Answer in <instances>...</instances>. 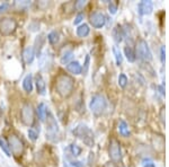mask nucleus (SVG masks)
<instances>
[{
  "label": "nucleus",
  "instance_id": "1",
  "mask_svg": "<svg viewBox=\"0 0 169 167\" xmlns=\"http://www.w3.org/2000/svg\"><path fill=\"white\" fill-rule=\"evenodd\" d=\"M55 89L61 97H69L75 89V80L69 74H61L58 76L55 81Z\"/></svg>",
  "mask_w": 169,
  "mask_h": 167
},
{
  "label": "nucleus",
  "instance_id": "2",
  "mask_svg": "<svg viewBox=\"0 0 169 167\" xmlns=\"http://www.w3.org/2000/svg\"><path fill=\"white\" fill-rule=\"evenodd\" d=\"M73 133L78 137L79 139H81L86 145L89 146V147H91V146L94 145V133L91 132L90 129L88 127H86V125H82V124L78 125L77 129L73 131Z\"/></svg>",
  "mask_w": 169,
  "mask_h": 167
},
{
  "label": "nucleus",
  "instance_id": "3",
  "mask_svg": "<svg viewBox=\"0 0 169 167\" xmlns=\"http://www.w3.org/2000/svg\"><path fill=\"white\" fill-rule=\"evenodd\" d=\"M20 119L25 125L31 127L35 122V111L31 103H25L20 111Z\"/></svg>",
  "mask_w": 169,
  "mask_h": 167
},
{
  "label": "nucleus",
  "instance_id": "4",
  "mask_svg": "<svg viewBox=\"0 0 169 167\" xmlns=\"http://www.w3.org/2000/svg\"><path fill=\"white\" fill-rule=\"evenodd\" d=\"M8 146L10 148V151L13 152V155L22 156L24 154V149H25L24 142L16 134H10L8 137Z\"/></svg>",
  "mask_w": 169,
  "mask_h": 167
},
{
  "label": "nucleus",
  "instance_id": "5",
  "mask_svg": "<svg viewBox=\"0 0 169 167\" xmlns=\"http://www.w3.org/2000/svg\"><path fill=\"white\" fill-rule=\"evenodd\" d=\"M106 108V99L103 95L96 94L93 96V98L90 101V110L91 112L96 115L102 114Z\"/></svg>",
  "mask_w": 169,
  "mask_h": 167
},
{
  "label": "nucleus",
  "instance_id": "6",
  "mask_svg": "<svg viewBox=\"0 0 169 167\" xmlns=\"http://www.w3.org/2000/svg\"><path fill=\"white\" fill-rule=\"evenodd\" d=\"M59 136V127L56 123L55 119L51 113L47 112V121H46V137L50 140L54 141Z\"/></svg>",
  "mask_w": 169,
  "mask_h": 167
},
{
  "label": "nucleus",
  "instance_id": "7",
  "mask_svg": "<svg viewBox=\"0 0 169 167\" xmlns=\"http://www.w3.org/2000/svg\"><path fill=\"white\" fill-rule=\"evenodd\" d=\"M139 59L143 60V61H150L152 59V54L151 51L148 47V43L144 40H139L136 43V54Z\"/></svg>",
  "mask_w": 169,
  "mask_h": 167
},
{
  "label": "nucleus",
  "instance_id": "8",
  "mask_svg": "<svg viewBox=\"0 0 169 167\" xmlns=\"http://www.w3.org/2000/svg\"><path fill=\"white\" fill-rule=\"evenodd\" d=\"M16 27H17V23L15 19L10 18V17H6V18L1 19V22H0V33L5 36L13 34Z\"/></svg>",
  "mask_w": 169,
  "mask_h": 167
},
{
  "label": "nucleus",
  "instance_id": "9",
  "mask_svg": "<svg viewBox=\"0 0 169 167\" xmlns=\"http://www.w3.org/2000/svg\"><path fill=\"white\" fill-rule=\"evenodd\" d=\"M110 157L113 161H119L122 159V151H121V145L116 139L110 140Z\"/></svg>",
  "mask_w": 169,
  "mask_h": 167
},
{
  "label": "nucleus",
  "instance_id": "10",
  "mask_svg": "<svg viewBox=\"0 0 169 167\" xmlns=\"http://www.w3.org/2000/svg\"><path fill=\"white\" fill-rule=\"evenodd\" d=\"M89 23L94 28H102L106 23V16L103 12L95 11L89 17Z\"/></svg>",
  "mask_w": 169,
  "mask_h": 167
},
{
  "label": "nucleus",
  "instance_id": "11",
  "mask_svg": "<svg viewBox=\"0 0 169 167\" xmlns=\"http://www.w3.org/2000/svg\"><path fill=\"white\" fill-rule=\"evenodd\" d=\"M154 9V3L150 0H143L139 3V12L141 15H149Z\"/></svg>",
  "mask_w": 169,
  "mask_h": 167
},
{
  "label": "nucleus",
  "instance_id": "12",
  "mask_svg": "<svg viewBox=\"0 0 169 167\" xmlns=\"http://www.w3.org/2000/svg\"><path fill=\"white\" fill-rule=\"evenodd\" d=\"M34 56H35V51H34V47H27L24 52H23V59H24V62L26 65H31L33 60H34Z\"/></svg>",
  "mask_w": 169,
  "mask_h": 167
},
{
  "label": "nucleus",
  "instance_id": "13",
  "mask_svg": "<svg viewBox=\"0 0 169 167\" xmlns=\"http://www.w3.org/2000/svg\"><path fill=\"white\" fill-rule=\"evenodd\" d=\"M67 70L72 74H80L82 72V67L78 61H71L67 65Z\"/></svg>",
  "mask_w": 169,
  "mask_h": 167
},
{
  "label": "nucleus",
  "instance_id": "14",
  "mask_svg": "<svg viewBox=\"0 0 169 167\" xmlns=\"http://www.w3.org/2000/svg\"><path fill=\"white\" fill-rule=\"evenodd\" d=\"M35 84H36V89H37V93L40 95H44L45 94V83H44V79L41 74H37L36 78H35Z\"/></svg>",
  "mask_w": 169,
  "mask_h": 167
},
{
  "label": "nucleus",
  "instance_id": "15",
  "mask_svg": "<svg viewBox=\"0 0 169 167\" xmlns=\"http://www.w3.org/2000/svg\"><path fill=\"white\" fill-rule=\"evenodd\" d=\"M23 88L25 90L26 93H31L32 90H33V77H32V74H27L25 78H24V80H23Z\"/></svg>",
  "mask_w": 169,
  "mask_h": 167
},
{
  "label": "nucleus",
  "instance_id": "16",
  "mask_svg": "<svg viewBox=\"0 0 169 167\" xmlns=\"http://www.w3.org/2000/svg\"><path fill=\"white\" fill-rule=\"evenodd\" d=\"M113 37H114L115 42H117V43L122 42L123 37H124V32H123V29L121 28V26H116V27L113 29Z\"/></svg>",
  "mask_w": 169,
  "mask_h": 167
},
{
  "label": "nucleus",
  "instance_id": "17",
  "mask_svg": "<svg viewBox=\"0 0 169 167\" xmlns=\"http://www.w3.org/2000/svg\"><path fill=\"white\" fill-rule=\"evenodd\" d=\"M89 32H90V28L87 24H82L80 25L78 28H77V35L79 37H86L89 35Z\"/></svg>",
  "mask_w": 169,
  "mask_h": 167
},
{
  "label": "nucleus",
  "instance_id": "18",
  "mask_svg": "<svg viewBox=\"0 0 169 167\" xmlns=\"http://www.w3.org/2000/svg\"><path fill=\"white\" fill-rule=\"evenodd\" d=\"M37 114H38V118L41 121H45L46 119V115H47V108L46 105L44 103H41L37 107Z\"/></svg>",
  "mask_w": 169,
  "mask_h": 167
},
{
  "label": "nucleus",
  "instance_id": "19",
  "mask_svg": "<svg viewBox=\"0 0 169 167\" xmlns=\"http://www.w3.org/2000/svg\"><path fill=\"white\" fill-rule=\"evenodd\" d=\"M119 133L122 134L123 137H128L130 136V130H128V125L125 121H121L119 125Z\"/></svg>",
  "mask_w": 169,
  "mask_h": 167
},
{
  "label": "nucleus",
  "instance_id": "20",
  "mask_svg": "<svg viewBox=\"0 0 169 167\" xmlns=\"http://www.w3.org/2000/svg\"><path fill=\"white\" fill-rule=\"evenodd\" d=\"M60 35H59V32L56 31H52L50 33V34L47 35V40H49V42H50V44H52V45H55L58 42H59L60 40Z\"/></svg>",
  "mask_w": 169,
  "mask_h": 167
},
{
  "label": "nucleus",
  "instance_id": "21",
  "mask_svg": "<svg viewBox=\"0 0 169 167\" xmlns=\"http://www.w3.org/2000/svg\"><path fill=\"white\" fill-rule=\"evenodd\" d=\"M72 56H73V52H72L71 50H69V51H66V53H63L62 56H61V63L62 65H68L69 63V61L72 59Z\"/></svg>",
  "mask_w": 169,
  "mask_h": 167
},
{
  "label": "nucleus",
  "instance_id": "22",
  "mask_svg": "<svg viewBox=\"0 0 169 167\" xmlns=\"http://www.w3.org/2000/svg\"><path fill=\"white\" fill-rule=\"evenodd\" d=\"M124 53H125L126 59H128L130 62L135 61V53H134V51L132 50V47H126L125 49H124Z\"/></svg>",
  "mask_w": 169,
  "mask_h": 167
},
{
  "label": "nucleus",
  "instance_id": "23",
  "mask_svg": "<svg viewBox=\"0 0 169 167\" xmlns=\"http://www.w3.org/2000/svg\"><path fill=\"white\" fill-rule=\"evenodd\" d=\"M0 148H1V150L6 154L7 157H10V156H11V151H10L9 146H8V143L2 139H0Z\"/></svg>",
  "mask_w": 169,
  "mask_h": 167
},
{
  "label": "nucleus",
  "instance_id": "24",
  "mask_svg": "<svg viewBox=\"0 0 169 167\" xmlns=\"http://www.w3.org/2000/svg\"><path fill=\"white\" fill-rule=\"evenodd\" d=\"M113 52H114V56H115L116 63H117V65H122V61H123V56H122L121 51L117 49V47H113Z\"/></svg>",
  "mask_w": 169,
  "mask_h": 167
},
{
  "label": "nucleus",
  "instance_id": "25",
  "mask_svg": "<svg viewBox=\"0 0 169 167\" xmlns=\"http://www.w3.org/2000/svg\"><path fill=\"white\" fill-rule=\"evenodd\" d=\"M119 87H122V88H124V87H126V85H128V77H126L124 74H121L119 77Z\"/></svg>",
  "mask_w": 169,
  "mask_h": 167
},
{
  "label": "nucleus",
  "instance_id": "26",
  "mask_svg": "<svg viewBox=\"0 0 169 167\" xmlns=\"http://www.w3.org/2000/svg\"><path fill=\"white\" fill-rule=\"evenodd\" d=\"M69 149H70V151H71V155L73 156H78L80 155V152H81V148L78 147L77 145H71Z\"/></svg>",
  "mask_w": 169,
  "mask_h": 167
},
{
  "label": "nucleus",
  "instance_id": "27",
  "mask_svg": "<svg viewBox=\"0 0 169 167\" xmlns=\"http://www.w3.org/2000/svg\"><path fill=\"white\" fill-rule=\"evenodd\" d=\"M89 63H90V56H89V54H87V56H86V59H84V67H82V72H84V74H86L88 72Z\"/></svg>",
  "mask_w": 169,
  "mask_h": 167
},
{
  "label": "nucleus",
  "instance_id": "28",
  "mask_svg": "<svg viewBox=\"0 0 169 167\" xmlns=\"http://www.w3.org/2000/svg\"><path fill=\"white\" fill-rule=\"evenodd\" d=\"M28 137H29V139L31 140L35 141V140H37V138H38V133L35 130H33V129H29V130H28Z\"/></svg>",
  "mask_w": 169,
  "mask_h": 167
},
{
  "label": "nucleus",
  "instance_id": "29",
  "mask_svg": "<svg viewBox=\"0 0 169 167\" xmlns=\"http://www.w3.org/2000/svg\"><path fill=\"white\" fill-rule=\"evenodd\" d=\"M87 5V1H84V0H79V1H77L75 5V7L77 8V9H82L84 6Z\"/></svg>",
  "mask_w": 169,
  "mask_h": 167
},
{
  "label": "nucleus",
  "instance_id": "30",
  "mask_svg": "<svg viewBox=\"0 0 169 167\" xmlns=\"http://www.w3.org/2000/svg\"><path fill=\"white\" fill-rule=\"evenodd\" d=\"M82 19H84V14H81V12H79L78 15L76 16V18H75V25L79 24V23H81L82 22Z\"/></svg>",
  "mask_w": 169,
  "mask_h": 167
},
{
  "label": "nucleus",
  "instance_id": "31",
  "mask_svg": "<svg viewBox=\"0 0 169 167\" xmlns=\"http://www.w3.org/2000/svg\"><path fill=\"white\" fill-rule=\"evenodd\" d=\"M16 5H17L18 7H20V8H24V7L29 6V5H31V2H29V1H20V2H19V1H17V2H16Z\"/></svg>",
  "mask_w": 169,
  "mask_h": 167
},
{
  "label": "nucleus",
  "instance_id": "32",
  "mask_svg": "<svg viewBox=\"0 0 169 167\" xmlns=\"http://www.w3.org/2000/svg\"><path fill=\"white\" fill-rule=\"evenodd\" d=\"M116 10H117V5L110 2V14H115Z\"/></svg>",
  "mask_w": 169,
  "mask_h": 167
},
{
  "label": "nucleus",
  "instance_id": "33",
  "mask_svg": "<svg viewBox=\"0 0 169 167\" xmlns=\"http://www.w3.org/2000/svg\"><path fill=\"white\" fill-rule=\"evenodd\" d=\"M71 165L73 167H84V164H82L81 161H77V160H72Z\"/></svg>",
  "mask_w": 169,
  "mask_h": 167
},
{
  "label": "nucleus",
  "instance_id": "34",
  "mask_svg": "<svg viewBox=\"0 0 169 167\" xmlns=\"http://www.w3.org/2000/svg\"><path fill=\"white\" fill-rule=\"evenodd\" d=\"M143 167H154V164L152 163V161L150 160H147L143 163Z\"/></svg>",
  "mask_w": 169,
  "mask_h": 167
},
{
  "label": "nucleus",
  "instance_id": "35",
  "mask_svg": "<svg viewBox=\"0 0 169 167\" xmlns=\"http://www.w3.org/2000/svg\"><path fill=\"white\" fill-rule=\"evenodd\" d=\"M6 8H8V3L5 2L1 5V7H0V12L1 11H6Z\"/></svg>",
  "mask_w": 169,
  "mask_h": 167
},
{
  "label": "nucleus",
  "instance_id": "36",
  "mask_svg": "<svg viewBox=\"0 0 169 167\" xmlns=\"http://www.w3.org/2000/svg\"><path fill=\"white\" fill-rule=\"evenodd\" d=\"M161 61L165 62V47H161Z\"/></svg>",
  "mask_w": 169,
  "mask_h": 167
},
{
  "label": "nucleus",
  "instance_id": "37",
  "mask_svg": "<svg viewBox=\"0 0 169 167\" xmlns=\"http://www.w3.org/2000/svg\"><path fill=\"white\" fill-rule=\"evenodd\" d=\"M104 167H117V166H116V165L114 164V163H107V164L105 165Z\"/></svg>",
  "mask_w": 169,
  "mask_h": 167
}]
</instances>
